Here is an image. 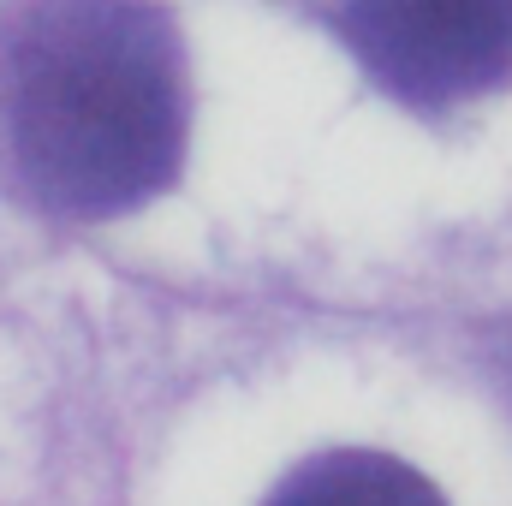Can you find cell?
I'll return each instance as SVG.
<instances>
[{"label":"cell","mask_w":512,"mask_h":506,"mask_svg":"<svg viewBox=\"0 0 512 506\" xmlns=\"http://www.w3.org/2000/svg\"><path fill=\"white\" fill-rule=\"evenodd\" d=\"M501 387H507V399H512V340L501 346Z\"/></svg>","instance_id":"obj_4"},{"label":"cell","mask_w":512,"mask_h":506,"mask_svg":"<svg viewBox=\"0 0 512 506\" xmlns=\"http://www.w3.org/2000/svg\"><path fill=\"white\" fill-rule=\"evenodd\" d=\"M340 30L411 108H453L512 78V0H340Z\"/></svg>","instance_id":"obj_2"},{"label":"cell","mask_w":512,"mask_h":506,"mask_svg":"<svg viewBox=\"0 0 512 506\" xmlns=\"http://www.w3.org/2000/svg\"><path fill=\"white\" fill-rule=\"evenodd\" d=\"M18 185L72 221L161 197L185 161V42L155 0H30L0 42Z\"/></svg>","instance_id":"obj_1"},{"label":"cell","mask_w":512,"mask_h":506,"mask_svg":"<svg viewBox=\"0 0 512 506\" xmlns=\"http://www.w3.org/2000/svg\"><path fill=\"white\" fill-rule=\"evenodd\" d=\"M268 506H447V501L405 459L340 447V453H322V459L298 465L268 495Z\"/></svg>","instance_id":"obj_3"}]
</instances>
